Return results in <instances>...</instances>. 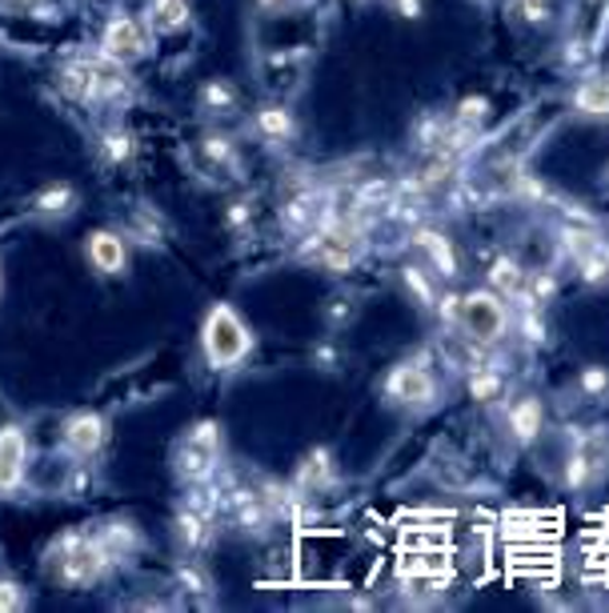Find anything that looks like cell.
Wrapping results in <instances>:
<instances>
[{
  "label": "cell",
  "mask_w": 609,
  "mask_h": 613,
  "mask_svg": "<svg viewBox=\"0 0 609 613\" xmlns=\"http://www.w3.org/2000/svg\"><path fill=\"white\" fill-rule=\"evenodd\" d=\"M73 209H77V193L68 189V185H53V189H45V193L33 197V213L36 216H73Z\"/></svg>",
  "instance_id": "d6986e66"
},
{
  "label": "cell",
  "mask_w": 609,
  "mask_h": 613,
  "mask_svg": "<svg viewBox=\"0 0 609 613\" xmlns=\"http://www.w3.org/2000/svg\"><path fill=\"white\" fill-rule=\"evenodd\" d=\"M501 377L494 374V369H486V365H481V369H474V374H469V393H474L477 401H497L501 398Z\"/></svg>",
  "instance_id": "d4e9b609"
},
{
  "label": "cell",
  "mask_w": 609,
  "mask_h": 613,
  "mask_svg": "<svg viewBox=\"0 0 609 613\" xmlns=\"http://www.w3.org/2000/svg\"><path fill=\"white\" fill-rule=\"evenodd\" d=\"M97 53H104L109 60H117V65H136V60L148 53V24L141 21V16H129V12H117L113 21L104 24L101 33V48Z\"/></svg>",
  "instance_id": "5b68a950"
},
{
  "label": "cell",
  "mask_w": 609,
  "mask_h": 613,
  "mask_svg": "<svg viewBox=\"0 0 609 613\" xmlns=\"http://www.w3.org/2000/svg\"><path fill=\"white\" fill-rule=\"evenodd\" d=\"M201 104L204 113H233V104H237V89L225 85V80H209L201 92Z\"/></svg>",
  "instance_id": "7402d4cb"
},
{
  "label": "cell",
  "mask_w": 609,
  "mask_h": 613,
  "mask_svg": "<svg viewBox=\"0 0 609 613\" xmlns=\"http://www.w3.org/2000/svg\"><path fill=\"white\" fill-rule=\"evenodd\" d=\"M109 437V425H104L101 413H73L60 430V445H65L73 457H92Z\"/></svg>",
  "instance_id": "52a82bcc"
},
{
  "label": "cell",
  "mask_w": 609,
  "mask_h": 613,
  "mask_svg": "<svg viewBox=\"0 0 609 613\" xmlns=\"http://www.w3.org/2000/svg\"><path fill=\"white\" fill-rule=\"evenodd\" d=\"M401 281H406L409 297H418V305H433L438 301V293H433V285H429L425 269H418V265H401Z\"/></svg>",
  "instance_id": "603a6c76"
},
{
  "label": "cell",
  "mask_w": 609,
  "mask_h": 613,
  "mask_svg": "<svg viewBox=\"0 0 609 613\" xmlns=\"http://www.w3.org/2000/svg\"><path fill=\"white\" fill-rule=\"evenodd\" d=\"M89 261L97 272H124V265H129V249H124V241L117 237V233H109V229H101V233H92L89 237Z\"/></svg>",
  "instance_id": "8fae6325"
},
{
  "label": "cell",
  "mask_w": 609,
  "mask_h": 613,
  "mask_svg": "<svg viewBox=\"0 0 609 613\" xmlns=\"http://www.w3.org/2000/svg\"><path fill=\"white\" fill-rule=\"evenodd\" d=\"M29 605V593H24L21 581L12 578H0V613H16Z\"/></svg>",
  "instance_id": "4316f807"
},
{
  "label": "cell",
  "mask_w": 609,
  "mask_h": 613,
  "mask_svg": "<svg viewBox=\"0 0 609 613\" xmlns=\"http://www.w3.org/2000/svg\"><path fill=\"white\" fill-rule=\"evenodd\" d=\"M509 430H513V437L518 442H525L530 445L538 433L545 430V409H542V401L538 398H521L518 405L509 409Z\"/></svg>",
  "instance_id": "5bb4252c"
},
{
  "label": "cell",
  "mask_w": 609,
  "mask_h": 613,
  "mask_svg": "<svg viewBox=\"0 0 609 613\" xmlns=\"http://www.w3.org/2000/svg\"><path fill=\"white\" fill-rule=\"evenodd\" d=\"M217 461H221V430H217L213 421H201V425H192L185 433V442L177 445V454H173V469L181 481L189 486H201L204 477L213 473Z\"/></svg>",
  "instance_id": "277c9868"
},
{
  "label": "cell",
  "mask_w": 609,
  "mask_h": 613,
  "mask_svg": "<svg viewBox=\"0 0 609 613\" xmlns=\"http://www.w3.org/2000/svg\"><path fill=\"white\" fill-rule=\"evenodd\" d=\"M136 153V136L129 133V129H109V133H101V157L109 160V165H124V160H133Z\"/></svg>",
  "instance_id": "ffe728a7"
},
{
  "label": "cell",
  "mask_w": 609,
  "mask_h": 613,
  "mask_svg": "<svg viewBox=\"0 0 609 613\" xmlns=\"http://www.w3.org/2000/svg\"><path fill=\"white\" fill-rule=\"evenodd\" d=\"M569 104H574V113L582 116H606L609 113V89L606 80L589 68V73H582V80H577L574 97H569Z\"/></svg>",
  "instance_id": "7c38bea8"
},
{
  "label": "cell",
  "mask_w": 609,
  "mask_h": 613,
  "mask_svg": "<svg viewBox=\"0 0 609 613\" xmlns=\"http://www.w3.org/2000/svg\"><path fill=\"white\" fill-rule=\"evenodd\" d=\"M518 12L525 24H550L553 16V4L550 0H518Z\"/></svg>",
  "instance_id": "f1b7e54d"
},
{
  "label": "cell",
  "mask_w": 609,
  "mask_h": 613,
  "mask_svg": "<svg viewBox=\"0 0 609 613\" xmlns=\"http://www.w3.org/2000/svg\"><path fill=\"white\" fill-rule=\"evenodd\" d=\"M489 285H494L497 297H521L525 293V269L513 257H497L494 269H489Z\"/></svg>",
  "instance_id": "ac0fdd59"
},
{
  "label": "cell",
  "mask_w": 609,
  "mask_h": 613,
  "mask_svg": "<svg viewBox=\"0 0 609 613\" xmlns=\"http://www.w3.org/2000/svg\"><path fill=\"white\" fill-rule=\"evenodd\" d=\"M209 513L192 510V505H185L181 513H177V525H173V534H177V545H181V554H197L204 545V537H209Z\"/></svg>",
  "instance_id": "9a60e30c"
},
{
  "label": "cell",
  "mask_w": 609,
  "mask_h": 613,
  "mask_svg": "<svg viewBox=\"0 0 609 613\" xmlns=\"http://www.w3.org/2000/svg\"><path fill=\"white\" fill-rule=\"evenodd\" d=\"M329 481H333V457H329V449H313L297 466V489L301 493H321Z\"/></svg>",
  "instance_id": "2e32d148"
},
{
  "label": "cell",
  "mask_w": 609,
  "mask_h": 613,
  "mask_svg": "<svg viewBox=\"0 0 609 613\" xmlns=\"http://www.w3.org/2000/svg\"><path fill=\"white\" fill-rule=\"evenodd\" d=\"M489 121V97H465L453 113V125L465 129V133H477V129Z\"/></svg>",
  "instance_id": "44dd1931"
},
{
  "label": "cell",
  "mask_w": 609,
  "mask_h": 613,
  "mask_svg": "<svg viewBox=\"0 0 609 613\" xmlns=\"http://www.w3.org/2000/svg\"><path fill=\"white\" fill-rule=\"evenodd\" d=\"M89 537L97 542V549L104 554L109 569L124 566V561H133V557L141 554V534H136L133 522H104V525H97Z\"/></svg>",
  "instance_id": "ba28073f"
},
{
  "label": "cell",
  "mask_w": 609,
  "mask_h": 613,
  "mask_svg": "<svg viewBox=\"0 0 609 613\" xmlns=\"http://www.w3.org/2000/svg\"><path fill=\"white\" fill-rule=\"evenodd\" d=\"M253 129H257L269 145H281V141H289V136L297 133L294 125V113L289 109H281V104H269V109H261L257 121H253Z\"/></svg>",
  "instance_id": "e0dca14e"
},
{
  "label": "cell",
  "mask_w": 609,
  "mask_h": 613,
  "mask_svg": "<svg viewBox=\"0 0 609 613\" xmlns=\"http://www.w3.org/2000/svg\"><path fill=\"white\" fill-rule=\"evenodd\" d=\"M201 153L209 157V165H217V169L233 165V141H229L225 133H204L201 136Z\"/></svg>",
  "instance_id": "cb8c5ba5"
},
{
  "label": "cell",
  "mask_w": 609,
  "mask_h": 613,
  "mask_svg": "<svg viewBox=\"0 0 609 613\" xmlns=\"http://www.w3.org/2000/svg\"><path fill=\"white\" fill-rule=\"evenodd\" d=\"M397 4V12H401V16H409V21H413V16H421V0H394Z\"/></svg>",
  "instance_id": "1f68e13d"
},
{
  "label": "cell",
  "mask_w": 609,
  "mask_h": 613,
  "mask_svg": "<svg viewBox=\"0 0 609 613\" xmlns=\"http://www.w3.org/2000/svg\"><path fill=\"white\" fill-rule=\"evenodd\" d=\"M413 245L429 257V265L441 272V277H453L457 272V253H453L450 237H441L438 229H418L413 233Z\"/></svg>",
  "instance_id": "4fadbf2b"
},
{
  "label": "cell",
  "mask_w": 609,
  "mask_h": 613,
  "mask_svg": "<svg viewBox=\"0 0 609 613\" xmlns=\"http://www.w3.org/2000/svg\"><path fill=\"white\" fill-rule=\"evenodd\" d=\"M24 469H29V437L21 425H4L0 430V493H12L21 486Z\"/></svg>",
  "instance_id": "9c48e42d"
},
{
  "label": "cell",
  "mask_w": 609,
  "mask_h": 613,
  "mask_svg": "<svg viewBox=\"0 0 609 613\" xmlns=\"http://www.w3.org/2000/svg\"><path fill=\"white\" fill-rule=\"evenodd\" d=\"M601 386H606L601 369H589V374H586V389H589V393H601Z\"/></svg>",
  "instance_id": "d6a6232c"
},
{
  "label": "cell",
  "mask_w": 609,
  "mask_h": 613,
  "mask_svg": "<svg viewBox=\"0 0 609 613\" xmlns=\"http://www.w3.org/2000/svg\"><path fill=\"white\" fill-rule=\"evenodd\" d=\"M385 393H389V401L394 405H429V401L438 398V377L429 374V365L421 361H401L389 374V381H385Z\"/></svg>",
  "instance_id": "8992f818"
},
{
  "label": "cell",
  "mask_w": 609,
  "mask_h": 613,
  "mask_svg": "<svg viewBox=\"0 0 609 613\" xmlns=\"http://www.w3.org/2000/svg\"><path fill=\"white\" fill-rule=\"evenodd\" d=\"M577 269H582V277H586L589 285H601V281H606V253L582 257V261H577Z\"/></svg>",
  "instance_id": "f546056e"
},
{
  "label": "cell",
  "mask_w": 609,
  "mask_h": 613,
  "mask_svg": "<svg viewBox=\"0 0 609 613\" xmlns=\"http://www.w3.org/2000/svg\"><path fill=\"white\" fill-rule=\"evenodd\" d=\"M594 466H598V457H589L586 449H577V454L569 457V466H565V486H569V489H586L589 477H594Z\"/></svg>",
  "instance_id": "484cf974"
},
{
  "label": "cell",
  "mask_w": 609,
  "mask_h": 613,
  "mask_svg": "<svg viewBox=\"0 0 609 613\" xmlns=\"http://www.w3.org/2000/svg\"><path fill=\"white\" fill-rule=\"evenodd\" d=\"M192 21V9L189 0H148V12H145V24L153 29L157 36H173V33H185Z\"/></svg>",
  "instance_id": "30bf717a"
},
{
  "label": "cell",
  "mask_w": 609,
  "mask_h": 613,
  "mask_svg": "<svg viewBox=\"0 0 609 613\" xmlns=\"http://www.w3.org/2000/svg\"><path fill=\"white\" fill-rule=\"evenodd\" d=\"M201 341H204V357H209L213 369H233V365L245 361L248 349H253V333H248V325L237 317V309H229V305L209 309Z\"/></svg>",
  "instance_id": "6da1fadb"
},
{
  "label": "cell",
  "mask_w": 609,
  "mask_h": 613,
  "mask_svg": "<svg viewBox=\"0 0 609 613\" xmlns=\"http://www.w3.org/2000/svg\"><path fill=\"white\" fill-rule=\"evenodd\" d=\"M181 586H185L189 593H204V590H209V578H204V573H201L197 566H185V569H181Z\"/></svg>",
  "instance_id": "4dcf8cb0"
},
{
  "label": "cell",
  "mask_w": 609,
  "mask_h": 613,
  "mask_svg": "<svg viewBox=\"0 0 609 613\" xmlns=\"http://www.w3.org/2000/svg\"><path fill=\"white\" fill-rule=\"evenodd\" d=\"M453 321L474 345H497L509 330V309L494 289H474V293L457 297Z\"/></svg>",
  "instance_id": "7a4b0ae2"
},
{
  "label": "cell",
  "mask_w": 609,
  "mask_h": 613,
  "mask_svg": "<svg viewBox=\"0 0 609 613\" xmlns=\"http://www.w3.org/2000/svg\"><path fill=\"white\" fill-rule=\"evenodd\" d=\"M48 569L57 573L60 586H92L109 573V561L89 534H68L57 537V545L48 549Z\"/></svg>",
  "instance_id": "3957f363"
},
{
  "label": "cell",
  "mask_w": 609,
  "mask_h": 613,
  "mask_svg": "<svg viewBox=\"0 0 609 613\" xmlns=\"http://www.w3.org/2000/svg\"><path fill=\"white\" fill-rule=\"evenodd\" d=\"M565 68L589 73V68H594V45H589V41H569V45H565Z\"/></svg>",
  "instance_id": "83f0119b"
}]
</instances>
